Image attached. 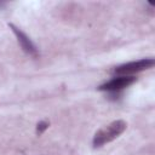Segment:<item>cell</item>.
I'll list each match as a JSON object with an SVG mask.
<instances>
[{"mask_svg":"<svg viewBox=\"0 0 155 155\" xmlns=\"http://www.w3.org/2000/svg\"><path fill=\"white\" fill-rule=\"evenodd\" d=\"M126 126H127L126 122L122 120H115V121L105 125L104 127H102L101 130H98L96 132V134L93 137V147L99 148V147L104 145L105 143L114 140L126 130Z\"/></svg>","mask_w":155,"mask_h":155,"instance_id":"6da1fadb","label":"cell"},{"mask_svg":"<svg viewBox=\"0 0 155 155\" xmlns=\"http://www.w3.org/2000/svg\"><path fill=\"white\" fill-rule=\"evenodd\" d=\"M153 65H154V59L153 58H143V59H139V61H134V62H128V63L121 64V65H119V67H116L114 69V73L117 74V75H127V76H130L131 74L149 69Z\"/></svg>","mask_w":155,"mask_h":155,"instance_id":"7a4b0ae2","label":"cell"},{"mask_svg":"<svg viewBox=\"0 0 155 155\" xmlns=\"http://www.w3.org/2000/svg\"><path fill=\"white\" fill-rule=\"evenodd\" d=\"M136 81V78L130 75H119L116 78H113L111 80L107 81L105 84L101 85L98 88L101 91H108V92H117V91H121L128 86H131L133 82Z\"/></svg>","mask_w":155,"mask_h":155,"instance_id":"3957f363","label":"cell"},{"mask_svg":"<svg viewBox=\"0 0 155 155\" xmlns=\"http://www.w3.org/2000/svg\"><path fill=\"white\" fill-rule=\"evenodd\" d=\"M8 25H10V28L12 29L13 34L16 35L17 41H18V44L21 45L22 50H23L25 53L30 54V56H36V54H38V50H36L35 45L33 44V41H31L21 29H18L17 27H15L13 24H8Z\"/></svg>","mask_w":155,"mask_h":155,"instance_id":"277c9868","label":"cell"},{"mask_svg":"<svg viewBox=\"0 0 155 155\" xmlns=\"http://www.w3.org/2000/svg\"><path fill=\"white\" fill-rule=\"evenodd\" d=\"M48 126V124L47 122H40V124H38V132L39 133H41L46 127Z\"/></svg>","mask_w":155,"mask_h":155,"instance_id":"5b68a950","label":"cell"}]
</instances>
